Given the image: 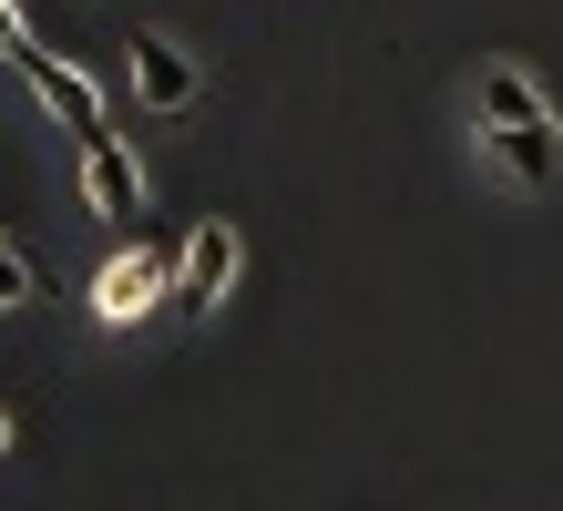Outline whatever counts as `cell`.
<instances>
[{"label": "cell", "instance_id": "cell-1", "mask_svg": "<svg viewBox=\"0 0 563 511\" xmlns=\"http://www.w3.org/2000/svg\"><path fill=\"white\" fill-rule=\"evenodd\" d=\"M11 62L31 73V92H42L52 113L73 123V144H103V133H113V113H103V92H92V73H82V62H62V52H42V42H21Z\"/></svg>", "mask_w": 563, "mask_h": 511}, {"label": "cell", "instance_id": "cell-2", "mask_svg": "<svg viewBox=\"0 0 563 511\" xmlns=\"http://www.w3.org/2000/svg\"><path fill=\"white\" fill-rule=\"evenodd\" d=\"M123 82H134L144 113H185V102L206 92V73H195L185 42H164V31H134V42H123Z\"/></svg>", "mask_w": 563, "mask_h": 511}, {"label": "cell", "instance_id": "cell-3", "mask_svg": "<svg viewBox=\"0 0 563 511\" xmlns=\"http://www.w3.org/2000/svg\"><path fill=\"white\" fill-rule=\"evenodd\" d=\"M225 277H236V225H195L175 287H164V307H175V318H206V307L225 297Z\"/></svg>", "mask_w": 563, "mask_h": 511}, {"label": "cell", "instance_id": "cell-4", "mask_svg": "<svg viewBox=\"0 0 563 511\" xmlns=\"http://www.w3.org/2000/svg\"><path fill=\"white\" fill-rule=\"evenodd\" d=\"M82 195H92V215L103 225H144V175H134V154L113 144H82Z\"/></svg>", "mask_w": 563, "mask_h": 511}, {"label": "cell", "instance_id": "cell-5", "mask_svg": "<svg viewBox=\"0 0 563 511\" xmlns=\"http://www.w3.org/2000/svg\"><path fill=\"white\" fill-rule=\"evenodd\" d=\"M492 154H503L512 185H553V175H563V133H553V113H543V123H503V133H492Z\"/></svg>", "mask_w": 563, "mask_h": 511}, {"label": "cell", "instance_id": "cell-6", "mask_svg": "<svg viewBox=\"0 0 563 511\" xmlns=\"http://www.w3.org/2000/svg\"><path fill=\"white\" fill-rule=\"evenodd\" d=\"M164 287H175V277H164L154 256H113V266H103V287H92V307H103L113 327H134V318H144V307H154Z\"/></svg>", "mask_w": 563, "mask_h": 511}, {"label": "cell", "instance_id": "cell-7", "mask_svg": "<svg viewBox=\"0 0 563 511\" xmlns=\"http://www.w3.org/2000/svg\"><path fill=\"white\" fill-rule=\"evenodd\" d=\"M543 113H553V102H543V82L522 73V62H492V73H482V123L492 133H503V123H543Z\"/></svg>", "mask_w": 563, "mask_h": 511}, {"label": "cell", "instance_id": "cell-8", "mask_svg": "<svg viewBox=\"0 0 563 511\" xmlns=\"http://www.w3.org/2000/svg\"><path fill=\"white\" fill-rule=\"evenodd\" d=\"M0 307H31V256L0 246Z\"/></svg>", "mask_w": 563, "mask_h": 511}, {"label": "cell", "instance_id": "cell-9", "mask_svg": "<svg viewBox=\"0 0 563 511\" xmlns=\"http://www.w3.org/2000/svg\"><path fill=\"white\" fill-rule=\"evenodd\" d=\"M21 42H31V21H21V11H11V0H0V62H11V52H21Z\"/></svg>", "mask_w": 563, "mask_h": 511}, {"label": "cell", "instance_id": "cell-10", "mask_svg": "<svg viewBox=\"0 0 563 511\" xmlns=\"http://www.w3.org/2000/svg\"><path fill=\"white\" fill-rule=\"evenodd\" d=\"M0 451H11V420H0Z\"/></svg>", "mask_w": 563, "mask_h": 511}]
</instances>
